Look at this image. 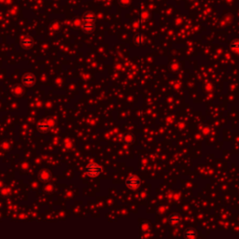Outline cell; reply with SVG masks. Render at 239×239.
I'll return each instance as SVG.
<instances>
[{
	"label": "cell",
	"mask_w": 239,
	"mask_h": 239,
	"mask_svg": "<svg viewBox=\"0 0 239 239\" xmlns=\"http://www.w3.org/2000/svg\"><path fill=\"white\" fill-rule=\"evenodd\" d=\"M95 25V17L92 12H86L83 15V22H82V28L85 32L91 33L93 31Z\"/></svg>",
	"instance_id": "6da1fadb"
},
{
	"label": "cell",
	"mask_w": 239,
	"mask_h": 239,
	"mask_svg": "<svg viewBox=\"0 0 239 239\" xmlns=\"http://www.w3.org/2000/svg\"><path fill=\"white\" fill-rule=\"evenodd\" d=\"M85 173L90 178H97L102 173V167L96 163H90L85 166Z\"/></svg>",
	"instance_id": "7a4b0ae2"
},
{
	"label": "cell",
	"mask_w": 239,
	"mask_h": 239,
	"mask_svg": "<svg viewBox=\"0 0 239 239\" xmlns=\"http://www.w3.org/2000/svg\"><path fill=\"white\" fill-rule=\"evenodd\" d=\"M140 184H141V179H140L138 177L135 176V175L129 176V177L126 178V180H125V185H126V187H127L128 189H130V190H136V189H138V188L140 186Z\"/></svg>",
	"instance_id": "3957f363"
},
{
	"label": "cell",
	"mask_w": 239,
	"mask_h": 239,
	"mask_svg": "<svg viewBox=\"0 0 239 239\" xmlns=\"http://www.w3.org/2000/svg\"><path fill=\"white\" fill-rule=\"evenodd\" d=\"M168 222L172 225V226H178L179 225V223L181 222V217L177 214V213H173L169 216L168 218Z\"/></svg>",
	"instance_id": "277c9868"
},
{
	"label": "cell",
	"mask_w": 239,
	"mask_h": 239,
	"mask_svg": "<svg viewBox=\"0 0 239 239\" xmlns=\"http://www.w3.org/2000/svg\"><path fill=\"white\" fill-rule=\"evenodd\" d=\"M35 80H36V78L33 74H25L24 77H23V81L24 83L26 85V86H32L35 84Z\"/></svg>",
	"instance_id": "5b68a950"
},
{
	"label": "cell",
	"mask_w": 239,
	"mask_h": 239,
	"mask_svg": "<svg viewBox=\"0 0 239 239\" xmlns=\"http://www.w3.org/2000/svg\"><path fill=\"white\" fill-rule=\"evenodd\" d=\"M184 237L189 238V239L195 238V237H197V232L193 228H188L184 232Z\"/></svg>",
	"instance_id": "8992f818"
},
{
	"label": "cell",
	"mask_w": 239,
	"mask_h": 239,
	"mask_svg": "<svg viewBox=\"0 0 239 239\" xmlns=\"http://www.w3.org/2000/svg\"><path fill=\"white\" fill-rule=\"evenodd\" d=\"M33 43H34V41L32 39V38H30V37H25L22 39V46L24 48H26V49L31 48L33 46Z\"/></svg>",
	"instance_id": "52a82bcc"
},
{
	"label": "cell",
	"mask_w": 239,
	"mask_h": 239,
	"mask_svg": "<svg viewBox=\"0 0 239 239\" xmlns=\"http://www.w3.org/2000/svg\"><path fill=\"white\" fill-rule=\"evenodd\" d=\"M134 41H135V44L138 45V46L143 45V44H144V41H145L143 35H142V34H137V35L135 36V38H134Z\"/></svg>",
	"instance_id": "ba28073f"
},
{
	"label": "cell",
	"mask_w": 239,
	"mask_h": 239,
	"mask_svg": "<svg viewBox=\"0 0 239 239\" xmlns=\"http://www.w3.org/2000/svg\"><path fill=\"white\" fill-rule=\"evenodd\" d=\"M38 131L41 132V133H47V132L50 130V126H49V124H48L47 123L42 122V123H40V124L38 125Z\"/></svg>",
	"instance_id": "9c48e42d"
},
{
	"label": "cell",
	"mask_w": 239,
	"mask_h": 239,
	"mask_svg": "<svg viewBox=\"0 0 239 239\" xmlns=\"http://www.w3.org/2000/svg\"><path fill=\"white\" fill-rule=\"evenodd\" d=\"M134 141V136L133 134H125L124 137V142L126 144H132Z\"/></svg>",
	"instance_id": "30bf717a"
},
{
	"label": "cell",
	"mask_w": 239,
	"mask_h": 239,
	"mask_svg": "<svg viewBox=\"0 0 239 239\" xmlns=\"http://www.w3.org/2000/svg\"><path fill=\"white\" fill-rule=\"evenodd\" d=\"M231 49L233 51H239V39H234L232 41L231 45H230Z\"/></svg>",
	"instance_id": "8fae6325"
}]
</instances>
